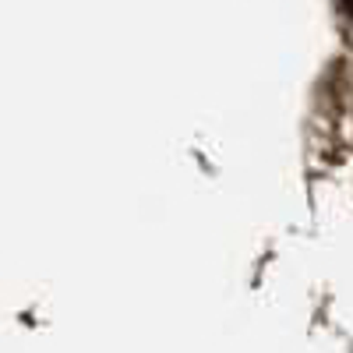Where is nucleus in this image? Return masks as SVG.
<instances>
[{"instance_id":"obj_1","label":"nucleus","mask_w":353,"mask_h":353,"mask_svg":"<svg viewBox=\"0 0 353 353\" xmlns=\"http://www.w3.org/2000/svg\"><path fill=\"white\" fill-rule=\"evenodd\" d=\"M339 8H343V11H346V14L353 18V0H339Z\"/></svg>"}]
</instances>
